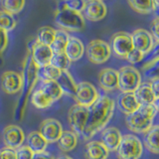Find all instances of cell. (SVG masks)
<instances>
[{"label":"cell","mask_w":159,"mask_h":159,"mask_svg":"<svg viewBox=\"0 0 159 159\" xmlns=\"http://www.w3.org/2000/svg\"><path fill=\"white\" fill-rule=\"evenodd\" d=\"M116 102L108 96H99L89 107L87 126L82 134L84 140H89L98 132L102 130L113 116Z\"/></svg>","instance_id":"cell-1"},{"label":"cell","mask_w":159,"mask_h":159,"mask_svg":"<svg viewBox=\"0 0 159 159\" xmlns=\"http://www.w3.org/2000/svg\"><path fill=\"white\" fill-rule=\"evenodd\" d=\"M39 71L40 70L35 66V64L32 61L31 55L29 52H27L23 61L21 73L22 89L20 92V97L17 101L16 107L14 108V119H16L18 121L21 120L25 113L28 98L31 96V93L39 79Z\"/></svg>","instance_id":"cell-2"},{"label":"cell","mask_w":159,"mask_h":159,"mask_svg":"<svg viewBox=\"0 0 159 159\" xmlns=\"http://www.w3.org/2000/svg\"><path fill=\"white\" fill-rule=\"evenodd\" d=\"M158 111V102L140 106L136 111L125 116L127 128L134 133H145L153 125V119Z\"/></svg>","instance_id":"cell-3"},{"label":"cell","mask_w":159,"mask_h":159,"mask_svg":"<svg viewBox=\"0 0 159 159\" xmlns=\"http://www.w3.org/2000/svg\"><path fill=\"white\" fill-rule=\"evenodd\" d=\"M54 22L65 32H81L86 27V20L82 13L70 10L65 6L64 1L58 2L55 11Z\"/></svg>","instance_id":"cell-4"},{"label":"cell","mask_w":159,"mask_h":159,"mask_svg":"<svg viewBox=\"0 0 159 159\" xmlns=\"http://www.w3.org/2000/svg\"><path fill=\"white\" fill-rule=\"evenodd\" d=\"M141 84V75L133 66H124L117 71V89L121 93H133Z\"/></svg>","instance_id":"cell-5"},{"label":"cell","mask_w":159,"mask_h":159,"mask_svg":"<svg viewBox=\"0 0 159 159\" xmlns=\"http://www.w3.org/2000/svg\"><path fill=\"white\" fill-rule=\"evenodd\" d=\"M116 152L119 159H139L143 152L142 143L133 134H124Z\"/></svg>","instance_id":"cell-6"},{"label":"cell","mask_w":159,"mask_h":159,"mask_svg":"<svg viewBox=\"0 0 159 159\" xmlns=\"http://www.w3.org/2000/svg\"><path fill=\"white\" fill-rule=\"evenodd\" d=\"M84 52L89 61L94 65L104 64L111 56V45L99 39L92 40L88 46L84 47Z\"/></svg>","instance_id":"cell-7"},{"label":"cell","mask_w":159,"mask_h":159,"mask_svg":"<svg viewBox=\"0 0 159 159\" xmlns=\"http://www.w3.org/2000/svg\"><path fill=\"white\" fill-rule=\"evenodd\" d=\"M27 52L30 53L33 63L39 70L49 65L54 55L50 46L38 43L36 39L29 41L27 45Z\"/></svg>","instance_id":"cell-8"},{"label":"cell","mask_w":159,"mask_h":159,"mask_svg":"<svg viewBox=\"0 0 159 159\" xmlns=\"http://www.w3.org/2000/svg\"><path fill=\"white\" fill-rule=\"evenodd\" d=\"M89 118V108L79 104L74 106L69 109L68 112V121L69 125L72 128V131L76 133L78 136H81L84 128L87 126Z\"/></svg>","instance_id":"cell-9"},{"label":"cell","mask_w":159,"mask_h":159,"mask_svg":"<svg viewBox=\"0 0 159 159\" xmlns=\"http://www.w3.org/2000/svg\"><path fill=\"white\" fill-rule=\"evenodd\" d=\"M98 89L93 84L89 82H81L77 84L74 98L77 104L84 107H89L98 98Z\"/></svg>","instance_id":"cell-10"},{"label":"cell","mask_w":159,"mask_h":159,"mask_svg":"<svg viewBox=\"0 0 159 159\" xmlns=\"http://www.w3.org/2000/svg\"><path fill=\"white\" fill-rule=\"evenodd\" d=\"M111 49L114 56L119 59H125L127 54L133 49L130 34L126 32L114 33L111 39Z\"/></svg>","instance_id":"cell-11"},{"label":"cell","mask_w":159,"mask_h":159,"mask_svg":"<svg viewBox=\"0 0 159 159\" xmlns=\"http://www.w3.org/2000/svg\"><path fill=\"white\" fill-rule=\"evenodd\" d=\"M132 46L134 49L138 50L144 55L150 53L156 43L154 41L150 32L145 29H136L130 34Z\"/></svg>","instance_id":"cell-12"},{"label":"cell","mask_w":159,"mask_h":159,"mask_svg":"<svg viewBox=\"0 0 159 159\" xmlns=\"http://www.w3.org/2000/svg\"><path fill=\"white\" fill-rule=\"evenodd\" d=\"M63 126L61 122L55 118H47L40 124L39 132L44 137L47 143H55L63 133Z\"/></svg>","instance_id":"cell-13"},{"label":"cell","mask_w":159,"mask_h":159,"mask_svg":"<svg viewBox=\"0 0 159 159\" xmlns=\"http://www.w3.org/2000/svg\"><path fill=\"white\" fill-rule=\"evenodd\" d=\"M2 137L5 147L16 150L17 148L23 145L25 140V133L23 129L16 124H9L4 128Z\"/></svg>","instance_id":"cell-14"},{"label":"cell","mask_w":159,"mask_h":159,"mask_svg":"<svg viewBox=\"0 0 159 159\" xmlns=\"http://www.w3.org/2000/svg\"><path fill=\"white\" fill-rule=\"evenodd\" d=\"M107 5L101 0H89L86 1L84 7L82 11V15L84 20L92 22H98L107 16Z\"/></svg>","instance_id":"cell-15"},{"label":"cell","mask_w":159,"mask_h":159,"mask_svg":"<svg viewBox=\"0 0 159 159\" xmlns=\"http://www.w3.org/2000/svg\"><path fill=\"white\" fill-rule=\"evenodd\" d=\"M0 86L2 91L7 94H15L22 89L21 74L14 71H6L1 75Z\"/></svg>","instance_id":"cell-16"},{"label":"cell","mask_w":159,"mask_h":159,"mask_svg":"<svg viewBox=\"0 0 159 159\" xmlns=\"http://www.w3.org/2000/svg\"><path fill=\"white\" fill-rule=\"evenodd\" d=\"M98 84L104 92H113L117 89V70L111 68L102 69L98 76Z\"/></svg>","instance_id":"cell-17"},{"label":"cell","mask_w":159,"mask_h":159,"mask_svg":"<svg viewBox=\"0 0 159 159\" xmlns=\"http://www.w3.org/2000/svg\"><path fill=\"white\" fill-rule=\"evenodd\" d=\"M121 133L116 127H107L102 129L101 135V142L109 152L116 151L121 140Z\"/></svg>","instance_id":"cell-18"},{"label":"cell","mask_w":159,"mask_h":159,"mask_svg":"<svg viewBox=\"0 0 159 159\" xmlns=\"http://www.w3.org/2000/svg\"><path fill=\"white\" fill-rule=\"evenodd\" d=\"M64 54L71 63L79 61L84 54V46L83 42L77 37L70 36Z\"/></svg>","instance_id":"cell-19"},{"label":"cell","mask_w":159,"mask_h":159,"mask_svg":"<svg viewBox=\"0 0 159 159\" xmlns=\"http://www.w3.org/2000/svg\"><path fill=\"white\" fill-rule=\"evenodd\" d=\"M117 108L125 116L136 111L140 107L133 93H121L116 99Z\"/></svg>","instance_id":"cell-20"},{"label":"cell","mask_w":159,"mask_h":159,"mask_svg":"<svg viewBox=\"0 0 159 159\" xmlns=\"http://www.w3.org/2000/svg\"><path fill=\"white\" fill-rule=\"evenodd\" d=\"M109 151L101 141L92 140L86 144L84 147L86 159H107Z\"/></svg>","instance_id":"cell-21"},{"label":"cell","mask_w":159,"mask_h":159,"mask_svg":"<svg viewBox=\"0 0 159 159\" xmlns=\"http://www.w3.org/2000/svg\"><path fill=\"white\" fill-rule=\"evenodd\" d=\"M39 89H41L47 97L51 98L54 102L59 101V99L64 96L62 88L57 81H51V80L43 79L41 82V86H40Z\"/></svg>","instance_id":"cell-22"},{"label":"cell","mask_w":159,"mask_h":159,"mask_svg":"<svg viewBox=\"0 0 159 159\" xmlns=\"http://www.w3.org/2000/svg\"><path fill=\"white\" fill-rule=\"evenodd\" d=\"M137 102L140 106H146V104H153L158 102V98H155L152 93L150 87L147 83H141V84L137 88V89L133 93Z\"/></svg>","instance_id":"cell-23"},{"label":"cell","mask_w":159,"mask_h":159,"mask_svg":"<svg viewBox=\"0 0 159 159\" xmlns=\"http://www.w3.org/2000/svg\"><path fill=\"white\" fill-rule=\"evenodd\" d=\"M26 141H27L26 145L34 154L42 153L44 151H46V148L48 146L47 141L45 140L44 137L40 134L39 131L30 132L27 135Z\"/></svg>","instance_id":"cell-24"},{"label":"cell","mask_w":159,"mask_h":159,"mask_svg":"<svg viewBox=\"0 0 159 159\" xmlns=\"http://www.w3.org/2000/svg\"><path fill=\"white\" fill-rule=\"evenodd\" d=\"M78 140H79V136L76 133H74L72 130H65L58 139L57 144L61 151L70 152L76 148Z\"/></svg>","instance_id":"cell-25"},{"label":"cell","mask_w":159,"mask_h":159,"mask_svg":"<svg viewBox=\"0 0 159 159\" xmlns=\"http://www.w3.org/2000/svg\"><path fill=\"white\" fill-rule=\"evenodd\" d=\"M158 131H159V126L157 124L152 125V127L149 129L147 132L144 133V139L143 143L144 146L146 147L148 151L151 153L158 154Z\"/></svg>","instance_id":"cell-26"},{"label":"cell","mask_w":159,"mask_h":159,"mask_svg":"<svg viewBox=\"0 0 159 159\" xmlns=\"http://www.w3.org/2000/svg\"><path fill=\"white\" fill-rule=\"evenodd\" d=\"M57 82L59 83L60 86H61L64 94H67V96L74 98L75 91H76V88H77V84L75 83L72 75L69 72V70L62 71L61 77H60V79Z\"/></svg>","instance_id":"cell-27"},{"label":"cell","mask_w":159,"mask_h":159,"mask_svg":"<svg viewBox=\"0 0 159 159\" xmlns=\"http://www.w3.org/2000/svg\"><path fill=\"white\" fill-rule=\"evenodd\" d=\"M132 10L139 14H150L153 11H157L159 2L158 1H135L130 0L127 2Z\"/></svg>","instance_id":"cell-28"},{"label":"cell","mask_w":159,"mask_h":159,"mask_svg":"<svg viewBox=\"0 0 159 159\" xmlns=\"http://www.w3.org/2000/svg\"><path fill=\"white\" fill-rule=\"evenodd\" d=\"M70 38L69 33L63 31V30H56V34H55V39L53 43L50 45L52 52L54 55L57 54H64L65 48L68 43V40Z\"/></svg>","instance_id":"cell-29"},{"label":"cell","mask_w":159,"mask_h":159,"mask_svg":"<svg viewBox=\"0 0 159 159\" xmlns=\"http://www.w3.org/2000/svg\"><path fill=\"white\" fill-rule=\"evenodd\" d=\"M31 102L38 109H47L53 106L54 102L49 97H47L41 89H37L31 94Z\"/></svg>","instance_id":"cell-30"},{"label":"cell","mask_w":159,"mask_h":159,"mask_svg":"<svg viewBox=\"0 0 159 159\" xmlns=\"http://www.w3.org/2000/svg\"><path fill=\"white\" fill-rule=\"evenodd\" d=\"M55 34H56V30L54 28L50 26H43L38 30L37 37L35 39L40 44L50 46L55 39Z\"/></svg>","instance_id":"cell-31"},{"label":"cell","mask_w":159,"mask_h":159,"mask_svg":"<svg viewBox=\"0 0 159 159\" xmlns=\"http://www.w3.org/2000/svg\"><path fill=\"white\" fill-rule=\"evenodd\" d=\"M0 6L2 8V11H5L11 15H16L19 12H21L24 6H25V1L21 0H4V1L0 2Z\"/></svg>","instance_id":"cell-32"},{"label":"cell","mask_w":159,"mask_h":159,"mask_svg":"<svg viewBox=\"0 0 159 159\" xmlns=\"http://www.w3.org/2000/svg\"><path fill=\"white\" fill-rule=\"evenodd\" d=\"M17 22L13 15L9 14L5 11H0V28L3 29L7 33L12 31L16 27Z\"/></svg>","instance_id":"cell-33"},{"label":"cell","mask_w":159,"mask_h":159,"mask_svg":"<svg viewBox=\"0 0 159 159\" xmlns=\"http://www.w3.org/2000/svg\"><path fill=\"white\" fill-rule=\"evenodd\" d=\"M71 62L69 61L68 58L65 56V54H57L53 55V57L50 61V65H52L53 67L57 68L61 71H65V70H69L70 66H71Z\"/></svg>","instance_id":"cell-34"},{"label":"cell","mask_w":159,"mask_h":159,"mask_svg":"<svg viewBox=\"0 0 159 159\" xmlns=\"http://www.w3.org/2000/svg\"><path fill=\"white\" fill-rule=\"evenodd\" d=\"M42 70H43L42 72H43L44 79L51 80V81H58L62 75L61 70L53 67L52 65H50V64L47 65V66H45Z\"/></svg>","instance_id":"cell-35"},{"label":"cell","mask_w":159,"mask_h":159,"mask_svg":"<svg viewBox=\"0 0 159 159\" xmlns=\"http://www.w3.org/2000/svg\"><path fill=\"white\" fill-rule=\"evenodd\" d=\"M144 57H145V55L143 53H141L140 51H138V50L133 48L131 51L127 54L125 60L130 64H137V63H140L144 59Z\"/></svg>","instance_id":"cell-36"},{"label":"cell","mask_w":159,"mask_h":159,"mask_svg":"<svg viewBox=\"0 0 159 159\" xmlns=\"http://www.w3.org/2000/svg\"><path fill=\"white\" fill-rule=\"evenodd\" d=\"M65 6L69 8L70 10L78 13H82L83 9L84 7V4L86 1H83V0H74V1H64Z\"/></svg>","instance_id":"cell-37"},{"label":"cell","mask_w":159,"mask_h":159,"mask_svg":"<svg viewBox=\"0 0 159 159\" xmlns=\"http://www.w3.org/2000/svg\"><path fill=\"white\" fill-rule=\"evenodd\" d=\"M16 159H33L34 153L30 150L27 145H22L16 150Z\"/></svg>","instance_id":"cell-38"},{"label":"cell","mask_w":159,"mask_h":159,"mask_svg":"<svg viewBox=\"0 0 159 159\" xmlns=\"http://www.w3.org/2000/svg\"><path fill=\"white\" fill-rule=\"evenodd\" d=\"M150 29H151L150 34L152 35L155 43L158 44V41H159V34H158L159 33V18H158V16H156L151 21Z\"/></svg>","instance_id":"cell-39"},{"label":"cell","mask_w":159,"mask_h":159,"mask_svg":"<svg viewBox=\"0 0 159 159\" xmlns=\"http://www.w3.org/2000/svg\"><path fill=\"white\" fill-rule=\"evenodd\" d=\"M9 43L8 33L0 28V54H2L6 50Z\"/></svg>","instance_id":"cell-40"},{"label":"cell","mask_w":159,"mask_h":159,"mask_svg":"<svg viewBox=\"0 0 159 159\" xmlns=\"http://www.w3.org/2000/svg\"><path fill=\"white\" fill-rule=\"evenodd\" d=\"M0 158L1 159H16V152L14 149L3 147L0 149Z\"/></svg>","instance_id":"cell-41"},{"label":"cell","mask_w":159,"mask_h":159,"mask_svg":"<svg viewBox=\"0 0 159 159\" xmlns=\"http://www.w3.org/2000/svg\"><path fill=\"white\" fill-rule=\"evenodd\" d=\"M149 87H150L152 93H154L156 98H159V79L157 76L151 78V81L150 83L148 84Z\"/></svg>","instance_id":"cell-42"},{"label":"cell","mask_w":159,"mask_h":159,"mask_svg":"<svg viewBox=\"0 0 159 159\" xmlns=\"http://www.w3.org/2000/svg\"><path fill=\"white\" fill-rule=\"evenodd\" d=\"M158 65V56L156 55L155 58L152 59L151 61L147 62L146 64H144L142 66V70H144V71H147V70H152L153 68H156Z\"/></svg>","instance_id":"cell-43"},{"label":"cell","mask_w":159,"mask_h":159,"mask_svg":"<svg viewBox=\"0 0 159 159\" xmlns=\"http://www.w3.org/2000/svg\"><path fill=\"white\" fill-rule=\"evenodd\" d=\"M33 159H55V157L52 155L51 153L47 151H44L42 153H36L34 154Z\"/></svg>","instance_id":"cell-44"},{"label":"cell","mask_w":159,"mask_h":159,"mask_svg":"<svg viewBox=\"0 0 159 159\" xmlns=\"http://www.w3.org/2000/svg\"><path fill=\"white\" fill-rule=\"evenodd\" d=\"M56 159H73V158H72V157H70V156H68V155H61V156L57 157Z\"/></svg>","instance_id":"cell-45"},{"label":"cell","mask_w":159,"mask_h":159,"mask_svg":"<svg viewBox=\"0 0 159 159\" xmlns=\"http://www.w3.org/2000/svg\"><path fill=\"white\" fill-rule=\"evenodd\" d=\"M0 159H1V158H0Z\"/></svg>","instance_id":"cell-46"}]
</instances>
